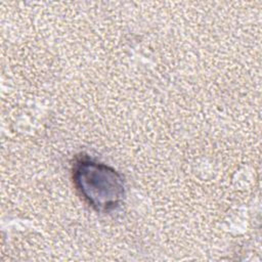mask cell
<instances>
[{
  "instance_id": "cell-1",
  "label": "cell",
  "mask_w": 262,
  "mask_h": 262,
  "mask_svg": "<svg viewBox=\"0 0 262 262\" xmlns=\"http://www.w3.org/2000/svg\"><path fill=\"white\" fill-rule=\"evenodd\" d=\"M72 179L79 195L96 212H113L125 199V180L122 174L89 156L81 155L75 159Z\"/></svg>"
}]
</instances>
